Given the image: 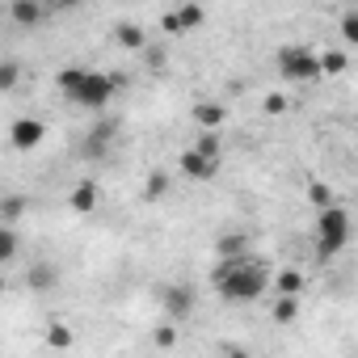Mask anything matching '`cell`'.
I'll use <instances>...</instances> for the list:
<instances>
[{"mask_svg":"<svg viewBox=\"0 0 358 358\" xmlns=\"http://www.w3.org/2000/svg\"><path fill=\"white\" fill-rule=\"evenodd\" d=\"M220 358H249V350H241V345H228V350H224Z\"/></svg>","mask_w":358,"mask_h":358,"instance_id":"obj_26","label":"cell"},{"mask_svg":"<svg viewBox=\"0 0 358 358\" xmlns=\"http://www.w3.org/2000/svg\"><path fill=\"white\" fill-rule=\"evenodd\" d=\"M55 85H59V93H64L72 106L106 110L110 97H114V89H118L122 80H118V76H106V72H97V68H64Z\"/></svg>","mask_w":358,"mask_h":358,"instance_id":"obj_2","label":"cell"},{"mask_svg":"<svg viewBox=\"0 0 358 358\" xmlns=\"http://www.w3.org/2000/svg\"><path fill=\"white\" fill-rule=\"evenodd\" d=\"M160 303H164V312H169L173 320H186V316L194 312V287L169 282V287H160Z\"/></svg>","mask_w":358,"mask_h":358,"instance_id":"obj_5","label":"cell"},{"mask_svg":"<svg viewBox=\"0 0 358 358\" xmlns=\"http://www.w3.org/2000/svg\"><path fill=\"white\" fill-rule=\"evenodd\" d=\"M164 190H169V177H164V173H152V177H148V186H143V194L156 199V194H164Z\"/></svg>","mask_w":358,"mask_h":358,"instance_id":"obj_24","label":"cell"},{"mask_svg":"<svg viewBox=\"0 0 358 358\" xmlns=\"http://www.w3.org/2000/svg\"><path fill=\"white\" fill-rule=\"evenodd\" d=\"M278 291H282V299H295V295L303 291V274H295V270L278 274Z\"/></svg>","mask_w":358,"mask_h":358,"instance_id":"obj_16","label":"cell"},{"mask_svg":"<svg viewBox=\"0 0 358 358\" xmlns=\"http://www.w3.org/2000/svg\"><path fill=\"white\" fill-rule=\"evenodd\" d=\"M199 22H203V9H199V5H182V9L164 13V30H169V34H177V30H190V26H199Z\"/></svg>","mask_w":358,"mask_h":358,"instance_id":"obj_9","label":"cell"},{"mask_svg":"<svg viewBox=\"0 0 358 358\" xmlns=\"http://www.w3.org/2000/svg\"><path fill=\"white\" fill-rule=\"evenodd\" d=\"M0 215H5V228H13V220L26 215V199L22 194H5L0 199Z\"/></svg>","mask_w":358,"mask_h":358,"instance_id":"obj_13","label":"cell"},{"mask_svg":"<svg viewBox=\"0 0 358 358\" xmlns=\"http://www.w3.org/2000/svg\"><path fill=\"white\" fill-rule=\"evenodd\" d=\"M224 118H228V110H224L220 101H199V106H194V122L203 127V135H215V131L224 127Z\"/></svg>","mask_w":358,"mask_h":358,"instance_id":"obj_8","label":"cell"},{"mask_svg":"<svg viewBox=\"0 0 358 358\" xmlns=\"http://www.w3.org/2000/svg\"><path fill=\"white\" fill-rule=\"evenodd\" d=\"M278 72L291 76V80H312V76H320V55L308 51V47H282L278 51Z\"/></svg>","mask_w":358,"mask_h":358,"instance_id":"obj_4","label":"cell"},{"mask_svg":"<svg viewBox=\"0 0 358 358\" xmlns=\"http://www.w3.org/2000/svg\"><path fill=\"white\" fill-rule=\"evenodd\" d=\"M93 207H97V186H93V182H80V186L72 190V211L85 215V211H93Z\"/></svg>","mask_w":358,"mask_h":358,"instance_id":"obj_12","label":"cell"},{"mask_svg":"<svg viewBox=\"0 0 358 358\" xmlns=\"http://www.w3.org/2000/svg\"><path fill=\"white\" fill-rule=\"evenodd\" d=\"M118 43H122V47H135V51H139V47H143V30L127 22V26H118Z\"/></svg>","mask_w":358,"mask_h":358,"instance_id":"obj_18","label":"cell"},{"mask_svg":"<svg viewBox=\"0 0 358 358\" xmlns=\"http://www.w3.org/2000/svg\"><path fill=\"white\" fill-rule=\"evenodd\" d=\"M350 232H354V224H350V211L345 207H324L320 211V220H316V253L320 257H333V253H341L345 245H350Z\"/></svg>","mask_w":358,"mask_h":358,"instance_id":"obj_3","label":"cell"},{"mask_svg":"<svg viewBox=\"0 0 358 358\" xmlns=\"http://www.w3.org/2000/svg\"><path fill=\"white\" fill-rule=\"evenodd\" d=\"M26 278H30V287H34V291H51V287H59V270H55L51 262H38Z\"/></svg>","mask_w":358,"mask_h":358,"instance_id":"obj_11","label":"cell"},{"mask_svg":"<svg viewBox=\"0 0 358 358\" xmlns=\"http://www.w3.org/2000/svg\"><path fill=\"white\" fill-rule=\"evenodd\" d=\"M341 38H345V43H358V9H345V17H341Z\"/></svg>","mask_w":358,"mask_h":358,"instance_id":"obj_20","label":"cell"},{"mask_svg":"<svg viewBox=\"0 0 358 358\" xmlns=\"http://www.w3.org/2000/svg\"><path fill=\"white\" fill-rule=\"evenodd\" d=\"M312 203H316V207L324 211V207H333V194H329L324 186H312Z\"/></svg>","mask_w":358,"mask_h":358,"instance_id":"obj_25","label":"cell"},{"mask_svg":"<svg viewBox=\"0 0 358 358\" xmlns=\"http://www.w3.org/2000/svg\"><path fill=\"white\" fill-rule=\"evenodd\" d=\"M156 341L160 345H173V329H156Z\"/></svg>","mask_w":358,"mask_h":358,"instance_id":"obj_27","label":"cell"},{"mask_svg":"<svg viewBox=\"0 0 358 358\" xmlns=\"http://www.w3.org/2000/svg\"><path fill=\"white\" fill-rule=\"evenodd\" d=\"M47 341L64 350V345H72V329H68V324H51V329H47Z\"/></svg>","mask_w":358,"mask_h":358,"instance_id":"obj_23","label":"cell"},{"mask_svg":"<svg viewBox=\"0 0 358 358\" xmlns=\"http://www.w3.org/2000/svg\"><path fill=\"white\" fill-rule=\"evenodd\" d=\"M22 85V64L17 59H0V93H9Z\"/></svg>","mask_w":358,"mask_h":358,"instance_id":"obj_14","label":"cell"},{"mask_svg":"<svg viewBox=\"0 0 358 358\" xmlns=\"http://www.w3.org/2000/svg\"><path fill=\"white\" fill-rule=\"evenodd\" d=\"M194 152H203V156H215V160H220V156H224V139H220V135H203V139L194 143Z\"/></svg>","mask_w":358,"mask_h":358,"instance_id":"obj_19","label":"cell"},{"mask_svg":"<svg viewBox=\"0 0 358 358\" xmlns=\"http://www.w3.org/2000/svg\"><path fill=\"white\" fill-rule=\"evenodd\" d=\"M0 291H5V278H0Z\"/></svg>","mask_w":358,"mask_h":358,"instance_id":"obj_28","label":"cell"},{"mask_svg":"<svg viewBox=\"0 0 358 358\" xmlns=\"http://www.w3.org/2000/svg\"><path fill=\"white\" fill-rule=\"evenodd\" d=\"M177 169H182L186 177H194V182H211L215 169H220V160H215V156H203V152H194V148H186L182 160H177Z\"/></svg>","mask_w":358,"mask_h":358,"instance_id":"obj_6","label":"cell"},{"mask_svg":"<svg viewBox=\"0 0 358 358\" xmlns=\"http://www.w3.org/2000/svg\"><path fill=\"white\" fill-rule=\"evenodd\" d=\"M13 253H17V232L0 224V266H5V262H13Z\"/></svg>","mask_w":358,"mask_h":358,"instance_id":"obj_17","label":"cell"},{"mask_svg":"<svg viewBox=\"0 0 358 358\" xmlns=\"http://www.w3.org/2000/svg\"><path fill=\"white\" fill-rule=\"evenodd\" d=\"M295 312H299V299H278V303H274V320H278V324L295 320Z\"/></svg>","mask_w":358,"mask_h":358,"instance_id":"obj_21","label":"cell"},{"mask_svg":"<svg viewBox=\"0 0 358 358\" xmlns=\"http://www.w3.org/2000/svg\"><path fill=\"white\" fill-rule=\"evenodd\" d=\"M215 249H220V257H245V232H228V236H220Z\"/></svg>","mask_w":358,"mask_h":358,"instance_id":"obj_15","label":"cell"},{"mask_svg":"<svg viewBox=\"0 0 358 358\" xmlns=\"http://www.w3.org/2000/svg\"><path fill=\"white\" fill-rule=\"evenodd\" d=\"M9 17H13L17 26H38V22L47 17V9L34 5V0H17V5H9Z\"/></svg>","mask_w":358,"mask_h":358,"instance_id":"obj_10","label":"cell"},{"mask_svg":"<svg viewBox=\"0 0 358 358\" xmlns=\"http://www.w3.org/2000/svg\"><path fill=\"white\" fill-rule=\"evenodd\" d=\"M211 287L228 299V303H249L262 299L270 287V262L266 257H220V266L211 270Z\"/></svg>","mask_w":358,"mask_h":358,"instance_id":"obj_1","label":"cell"},{"mask_svg":"<svg viewBox=\"0 0 358 358\" xmlns=\"http://www.w3.org/2000/svg\"><path fill=\"white\" fill-rule=\"evenodd\" d=\"M43 135H47V127H43L38 118H17V122L9 127V143H13V148H38Z\"/></svg>","mask_w":358,"mask_h":358,"instance_id":"obj_7","label":"cell"},{"mask_svg":"<svg viewBox=\"0 0 358 358\" xmlns=\"http://www.w3.org/2000/svg\"><path fill=\"white\" fill-rule=\"evenodd\" d=\"M320 72H345V55L341 51H329V55H320Z\"/></svg>","mask_w":358,"mask_h":358,"instance_id":"obj_22","label":"cell"}]
</instances>
